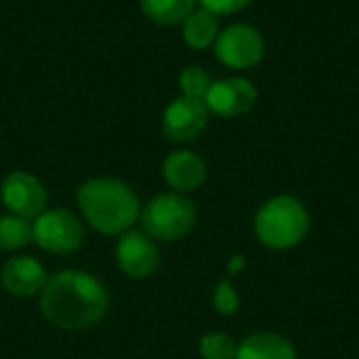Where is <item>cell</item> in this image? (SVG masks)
<instances>
[{
    "mask_svg": "<svg viewBox=\"0 0 359 359\" xmlns=\"http://www.w3.org/2000/svg\"><path fill=\"white\" fill-rule=\"evenodd\" d=\"M196 223V206L189 198L179 191H168L156 196L143 210V227L145 233L172 242L189 233Z\"/></svg>",
    "mask_w": 359,
    "mask_h": 359,
    "instance_id": "277c9868",
    "label": "cell"
},
{
    "mask_svg": "<svg viewBox=\"0 0 359 359\" xmlns=\"http://www.w3.org/2000/svg\"><path fill=\"white\" fill-rule=\"evenodd\" d=\"M215 50L221 63L231 69H250L265 57V38L246 23H236L223 29L215 40Z\"/></svg>",
    "mask_w": 359,
    "mask_h": 359,
    "instance_id": "8992f818",
    "label": "cell"
},
{
    "mask_svg": "<svg viewBox=\"0 0 359 359\" xmlns=\"http://www.w3.org/2000/svg\"><path fill=\"white\" fill-rule=\"evenodd\" d=\"M210 84H212L210 76L200 67H187L179 78V86H181L183 95L194 97V99H204Z\"/></svg>",
    "mask_w": 359,
    "mask_h": 359,
    "instance_id": "ac0fdd59",
    "label": "cell"
},
{
    "mask_svg": "<svg viewBox=\"0 0 359 359\" xmlns=\"http://www.w3.org/2000/svg\"><path fill=\"white\" fill-rule=\"evenodd\" d=\"M116 261L128 278L141 280L156 271L160 252L145 231H124L116 246Z\"/></svg>",
    "mask_w": 359,
    "mask_h": 359,
    "instance_id": "9c48e42d",
    "label": "cell"
},
{
    "mask_svg": "<svg viewBox=\"0 0 359 359\" xmlns=\"http://www.w3.org/2000/svg\"><path fill=\"white\" fill-rule=\"evenodd\" d=\"M196 0H141L143 13L162 25L183 23L194 13Z\"/></svg>",
    "mask_w": 359,
    "mask_h": 359,
    "instance_id": "9a60e30c",
    "label": "cell"
},
{
    "mask_svg": "<svg viewBox=\"0 0 359 359\" xmlns=\"http://www.w3.org/2000/svg\"><path fill=\"white\" fill-rule=\"evenodd\" d=\"M309 229V215L305 206L290 198L278 196L265 202L255 217L257 238L271 250H286L297 246Z\"/></svg>",
    "mask_w": 359,
    "mask_h": 359,
    "instance_id": "3957f363",
    "label": "cell"
},
{
    "mask_svg": "<svg viewBox=\"0 0 359 359\" xmlns=\"http://www.w3.org/2000/svg\"><path fill=\"white\" fill-rule=\"evenodd\" d=\"M2 288L13 297H34L42 292L48 282L44 267L32 257H15L8 259L0 273Z\"/></svg>",
    "mask_w": 359,
    "mask_h": 359,
    "instance_id": "8fae6325",
    "label": "cell"
},
{
    "mask_svg": "<svg viewBox=\"0 0 359 359\" xmlns=\"http://www.w3.org/2000/svg\"><path fill=\"white\" fill-rule=\"evenodd\" d=\"M238 345L231 341V337L212 332L204 334L200 341V355L204 359H233Z\"/></svg>",
    "mask_w": 359,
    "mask_h": 359,
    "instance_id": "e0dca14e",
    "label": "cell"
},
{
    "mask_svg": "<svg viewBox=\"0 0 359 359\" xmlns=\"http://www.w3.org/2000/svg\"><path fill=\"white\" fill-rule=\"evenodd\" d=\"M212 303H215V309L223 316H233L240 307V297L238 292L233 290L231 282L229 280H223L217 288H215V294H212Z\"/></svg>",
    "mask_w": 359,
    "mask_h": 359,
    "instance_id": "d6986e66",
    "label": "cell"
},
{
    "mask_svg": "<svg viewBox=\"0 0 359 359\" xmlns=\"http://www.w3.org/2000/svg\"><path fill=\"white\" fill-rule=\"evenodd\" d=\"M244 267H246V261H244L242 255L231 257V261H229V271H231V273H238V271H242Z\"/></svg>",
    "mask_w": 359,
    "mask_h": 359,
    "instance_id": "44dd1931",
    "label": "cell"
},
{
    "mask_svg": "<svg viewBox=\"0 0 359 359\" xmlns=\"http://www.w3.org/2000/svg\"><path fill=\"white\" fill-rule=\"evenodd\" d=\"M208 122V107L204 99L194 97H179L175 99L162 118V130L164 135L175 143H187L194 141Z\"/></svg>",
    "mask_w": 359,
    "mask_h": 359,
    "instance_id": "52a82bcc",
    "label": "cell"
},
{
    "mask_svg": "<svg viewBox=\"0 0 359 359\" xmlns=\"http://www.w3.org/2000/svg\"><path fill=\"white\" fill-rule=\"evenodd\" d=\"M4 206L23 219H36L46 210V191L29 172H11L0 187Z\"/></svg>",
    "mask_w": 359,
    "mask_h": 359,
    "instance_id": "ba28073f",
    "label": "cell"
},
{
    "mask_svg": "<svg viewBox=\"0 0 359 359\" xmlns=\"http://www.w3.org/2000/svg\"><path fill=\"white\" fill-rule=\"evenodd\" d=\"M204 11L212 13V15H231L242 11L250 0H200Z\"/></svg>",
    "mask_w": 359,
    "mask_h": 359,
    "instance_id": "ffe728a7",
    "label": "cell"
},
{
    "mask_svg": "<svg viewBox=\"0 0 359 359\" xmlns=\"http://www.w3.org/2000/svg\"><path fill=\"white\" fill-rule=\"evenodd\" d=\"M219 36L217 15L208 11H196L183 21V38L191 48H206Z\"/></svg>",
    "mask_w": 359,
    "mask_h": 359,
    "instance_id": "5bb4252c",
    "label": "cell"
},
{
    "mask_svg": "<svg viewBox=\"0 0 359 359\" xmlns=\"http://www.w3.org/2000/svg\"><path fill=\"white\" fill-rule=\"evenodd\" d=\"M233 359H297V351L284 337L259 332L238 345Z\"/></svg>",
    "mask_w": 359,
    "mask_h": 359,
    "instance_id": "4fadbf2b",
    "label": "cell"
},
{
    "mask_svg": "<svg viewBox=\"0 0 359 359\" xmlns=\"http://www.w3.org/2000/svg\"><path fill=\"white\" fill-rule=\"evenodd\" d=\"M78 206L97 231L116 236L130 229L139 215L135 191L118 179H90L78 189Z\"/></svg>",
    "mask_w": 359,
    "mask_h": 359,
    "instance_id": "7a4b0ae2",
    "label": "cell"
},
{
    "mask_svg": "<svg viewBox=\"0 0 359 359\" xmlns=\"http://www.w3.org/2000/svg\"><path fill=\"white\" fill-rule=\"evenodd\" d=\"M166 183L175 191H191L198 189L206 179V164L194 151H175L164 160L162 166Z\"/></svg>",
    "mask_w": 359,
    "mask_h": 359,
    "instance_id": "7c38bea8",
    "label": "cell"
},
{
    "mask_svg": "<svg viewBox=\"0 0 359 359\" xmlns=\"http://www.w3.org/2000/svg\"><path fill=\"white\" fill-rule=\"evenodd\" d=\"M257 101V88L244 78H227L212 82L204 103L210 111L223 118H236L246 114Z\"/></svg>",
    "mask_w": 359,
    "mask_h": 359,
    "instance_id": "30bf717a",
    "label": "cell"
},
{
    "mask_svg": "<svg viewBox=\"0 0 359 359\" xmlns=\"http://www.w3.org/2000/svg\"><path fill=\"white\" fill-rule=\"evenodd\" d=\"M34 240L32 223L17 215H2L0 217V250L11 252L23 248L27 242Z\"/></svg>",
    "mask_w": 359,
    "mask_h": 359,
    "instance_id": "2e32d148",
    "label": "cell"
},
{
    "mask_svg": "<svg viewBox=\"0 0 359 359\" xmlns=\"http://www.w3.org/2000/svg\"><path fill=\"white\" fill-rule=\"evenodd\" d=\"M44 318L63 330H82L97 324L107 311V292L99 280L84 271H59L40 292Z\"/></svg>",
    "mask_w": 359,
    "mask_h": 359,
    "instance_id": "6da1fadb",
    "label": "cell"
},
{
    "mask_svg": "<svg viewBox=\"0 0 359 359\" xmlns=\"http://www.w3.org/2000/svg\"><path fill=\"white\" fill-rule=\"evenodd\" d=\"M34 242L48 252L65 255L76 250L84 240V229L80 219L65 208H50L40 212L34 223Z\"/></svg>",
    "mask_w": 359,
    "mask_h": 359,
    "instance_id": "5b68a950",
    "label": "cell"
}]
</instances>
